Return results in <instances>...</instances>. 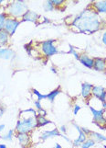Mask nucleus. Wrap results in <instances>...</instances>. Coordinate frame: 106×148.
<instances>
[{
    "mask_svg": "<svg viewBox=\"0 0 106 148\" xmlns=\"http://www.w3.org/2000/svg\"><path fill=\"white\" fill-rule=\"evenodd\" d=\"M102 20L100 15L90 6L75 17L72 22V26L80 30V32L92 34L102 28Z\"/></svg>",
    "mask_w": 106,
    "mask_h": 148,
    "instance_id": "obj_1",
    "label": "nucleus"
},
{
    "mask_svg": "<svg viewBox=\"0 0 106 148\" xmlns=\"http://www.w3.org/2000/svg\"><path fill=\"white\" fill-rule=\"evenodd\" d=\"M19 115H23V117H18V121L16 125L17 132H23V134H30L37 128V111L33 109L28 116H25L24 114L19 113Z\"/></svg>",
    "mask_w": 106,
    "mask_h": 148,
    "instance_id": "obj_2",
    "label": "nucleus"
},
{
    "mask_svg": "<svg viewBox=\"0 0 106 148\" xmlns=\"http://www.w3.org/2000/svg\"><path fill=\"white\" fill-rule=\"evenodd\" d=\"M28 9V8L26 2L23 0H18V1L10 2L7 5V8L5 9V13L8 15L10 18L18 19L19 18H22L23 15L26 13Z\"/></svg>",
    "mask_w": 106,
    "mask_h": 148,
    "instance_id": "obj_3",
    "label": "nucleus"
},
{
    "mask_svg": "<svg viewBox=\"0 0 106 148\" xmlns=\"http://www.w3.org/2000/svg\"><path fill=\"white\" fill-rule=\"evenodd\" d=\"M54 40H47L44 42H40V49H41V53L46 57H51V56L59 53V51L54 44Z\"/></svg>",
    "mask_w": 106,
    "mask_h": 148,
    "instance_id": "obj_4",
    "label": "nucleus"
},
{
    "mask_svg": "<svg viewBox=\"0 0 106 148\" xmlns=\"http://www.w3.org/2000/svg\"><path fill=\"white\" fill-rule=\"evenodd\" d=\"M20 23H21L20 20L7 17L6 23H5V26H4V30L9 34V36H12V35H14L15 32H16V30L20 25Z\"/></svg>",
    "mask_w": 106,
    "mask_h": 148,
    "instance_id": "obj_5",
    "label": "nucleus"
},
{
    "mask_svg": "<svg viewBox=\"0 0 106 148\" xmlns=\"http://www.w3.org/2000/svg\"><path fill=\"white\" fill-rule=\"evenodd\" d=\"M89 109L90 110L93 117V123H99L102 125H106V120L104 118V110L102 108L97 110L93 108L92 106L89 105Z\"/></svg>",
    "mask_w": 106,
    "mask_h": 148,
    "instance_id": "obj_6",
    "label": "nucleus"
},
{
    "mask_svg": "<svg viewBox=\"0 0 106 148\" xmlns=\"http://www.w3.org/2000/svg\"><path fill=\"white\" fill-rule=\"evenodd\" d=\"M56 136H60V137H63V138L68 141L69 143H72V141L70 140V138L66 135H64L62 134H60V132L57 129V128H54L53 130H50V131H44L41 132V134H40L39 138L41 141H46L49 138H52V137H56Z\"/></svg>",
    "mask_w": 106,
    "mask_h": 148,
    "instance_id": "obj_7",
    "label": "nucleus"
},
{
    "mask_svg": "<svg viewBox=\"0 0 106 148\" xmlns=\"http://www.w3.org/2000/svg\"><path fill=\"white\" fill-rule=\"evenodd\" d=\"M92 98L103 102L106 101V89L102 86H93L92 89Z\"/></svg>",
    "mask_w": 106,
    "mask_h": 148,
    "instance_id": "obj_8",
    "label": "nucleus"
},
{
    "mask_svg": "<svg viewBox=\"0 0 106 148\" xmlns=\"http://www.w3.org/2000/svg\"><path fill=\"white\" fill-rule=\"evenodd\" d=\"M40 18V15L36 13L33 10H30V9H28L26 13L23 15V17L21 18L20 21L21 22H26V21H28V22H32V23H35V24H38V20Z\"/></svg>",
    "mask_w": 106,
    "mask_h": 148,
    "instance_id": "obj_9",
    "label": "nucleus"
},
{
    "mask_svg": "<svg viewBox=\"0 0 106 148\" xmlns=\"http://www.w3.org/2000/svg\"><path fill=\"white\" fill-rule=\"evenodd\" d=\"M73 126L76 128V130L78 131V132H79V136H78V138L76 139V140H74L73 142H72V145L74 146V147H80V145H82V143H84L85 141H86V139H87V135L84 134V132L80 130V127H79L76 123H74L73 122Z\"/></svg>",
    "mask_w": 106,
    "mask_h": 148,
    "instance_id": "obj_10",
    "label": "nucleus"
},
{
    "mask_svg": "<svg viewBox=\"0 0 106 148\" xmlns=\"http://www.w3.org/2000/svg\"><path fill=\"white\" fill-rule=\"evenodd\" d=\"M17 139L19 143V145H21L23 148L26 147L30 145V134H23V132H17L16 134Z\"/></svg>",
    "mask_w": 106,
    "mask_h": 148,
    "instance_id": "obj_11",
    "label": "nucleus"
},
{
    "mask_svg": "<svg viewBox=\"0 0 106 148\" xmlns=\"http://www.w3.org/2000/svg\"><path fill=\"white\" fill-rule=\"evenodd\" d=\"M93 85L88 83V82H83L82 83V89H80V95L84 99H89L90 97L92 96V89Z\"/></svg>",
    "mask_w": 106,
    "mask_h": 148,
    "instance_id": "obj_12",
    "label": "nucleus"
},
{
    "mask_svg": "<svg viewBox=\"0 0 106 148\" xmlns=\"http://www.w3.org/2000/svg\"><path fill=\"white\" fill-rule=\"evenodd\" d=\"M79 61H80V64L85 66V67H87L89 69H92L93 68L94 58L90 57L89 55L85 54V53H80Z\"/></svg>",
    "mask_w": 106,
    "mask_h": 148,
    "instance_id": "obj_13",
    "label": "nucleus"
},
{
    "mask_svg": "<svg viewBox=\"0 0 106 148\" xmlns=\"http://www.w3.org/2000/svg\"><path fill=\"white\" fill-rule=\"evenodd\" d=\"M16 57V53L10 48H0V59L12 60Z\"/></svg>",
    "mask_w": 106,
    "mask_h": 148,
    "instance_id": "obj_14",
    "label": "nucleus"
},
{
    "mask_svg": "<svg viewBox=\"0 0 106 148\" xmlns=\"http://www.w3.org/2000/svg\"><path fill=\"white\" fill-rule=\"evenodd\" d=\"M93 69L98 71V72H104L106 70V60L100 57L94 58Z\"/></svg>",
    "mask_w": 106,
    "mask_h": 148,
    "instance_id": "obj_15",
    "label": "nucleus"
},
{
    "mask_svg": "<svg viewBox=\"0 0 106 148\" xmlns=\"http://www.w3.org/2000/svg\"><path fill=\"white\" fill-rule=\"evenodd\" d=\"M90 6L99 15L106 14V1H95L92 2Z\"/></svg>",
    "mask_w": 106,
    "mask_h": 148,
    "instance_id": "obj_16",
    "label": "nucleus"
},
{
    "mask_svg": "<svg viewBox=\"0 0 106 148\" xmlns=\"http://www.w3.org/2000/svg\"><path fill=\"white\" fill-rule=\"evenodd\" d=\"M36 121H37V128H40V127H44L48 124L52 123V121L47 119L46 116H44L42 114H38V113H37Z\"/></svg>",
    "mask_w": 106,
    "mask_h": 148,
    "instance_id": "obj_17",
    "label": "nucleus"
},
{
    "mask_svg": "<svg viewBox=\"0 0 106 148\" xmlns=\"http://www.w3.org/2000/svg\"><path fill=\"white\" fill-rule=\"evenodd\" d=\"M9 34L4 29L0 30V48H6L9 42Z\"/></svg>",
    "mask_w": 106,
    "mask_h": 148,
    "instance_id": "obj_18",
    "label": "nucleus"
},
{
    "mask_svg": "<svg viewBox=\"0 0 106 148\" xmlns=\"http://www.w3.org/2000/svg\"><path fill=\"white\" fill-rule=\"evenodd\" d=\"M90 138L92 139L95 143H103L106 142V136L100 134L97 132H92V134H90Z\"/></svg>",
    "mask_w": 106,
    "mask_h": 148,
    "instance_id": "obj_19",
    "label": "nucleus"
},
{
    "mask_svg": "<svg viewBox=\"0 0 106 148\" xmlns=\"http://www.w3.org/2000/svg\"><path fill=\"white\" fill-rule=\"evenodd\" d=\"M61 93V90H60V86H59V88L53 89L52 91H50V92L49 94H47V99L51 102V103H53L55 99L57 98V97Z\"/></svg>",
    "mask_w": 106,
    "mask_h": 148,
    "instance_id": "obj_20",
    "label": "nucleus"
},
{
    "mask_svg": "<svg viewBox=\"0 0 106 148\" xmlns=\"http://www.w3.org/2000/svg\"><path fill=\"white\" fill-rule=\"evenodd\" d=\"M15 130H9L5 135H0V138L3 139V140H6V141H12L13 140V137L15 135Z\"/></svg>",
    "mask_w": 106,
    "mask_h": 148,
    "instance_id": "obj_21",
    "label": "nucleus"
},
{
    "mask_svg": "<svg viewBox=\"0 0 106 148\" xmlns=\"http://www.w3.org/2000/svg\"><path fill=\"white\" fill-rule=\"evenodd\" d=\"M43 8L46 12H49V11H53V10L55 9L53 4H52V1L51 0H49V1H46L44 2L43 4Z\"/></svg>",
    "mask_w": 106,
    "mask_h": 148,
    "instance_id": "obj_22",
    "label": "nucleus"
},
{
    "mask_svg": "<svg viewBox=\"0 0 106 148\" xmlns=\"http://www.w3.org/2000/svg\"><path fill=\"white\" fill-rule=\"evenodd\" d=\"M95 143L92 139H90V138H87L86 141H85L84 143H82V145H80V148H90V147H92L95 145Z\"/></svg>",
    "mask_w": 106,
    "mask_h": 148,
    "instance_id": "obj_23",
    "label": "nucleus"
},
{
    "mask_svg": "<svg viewBox=\"0 0 106 148\" xmlns=\"http://www.w3.org/2000/svg\"><path fill=\"white\" fill-rule=\"evenodd\" d=\"M7 18V15L5 12H0V30L4 29L5 23Z\"/></svg>",
    "mask_w": 106,
    "mask_h": 148,
    "instance_id": "obj_24",
    "label": "nucleus"
},
{
    "mask_svg": "<svg viewBox=\"0 0 106 148\" xmlns=\"http://www.w3.org/2000/svg\"><path fill=\"white\" fill-rule=\"evenodd\" d=\"M32 93L35 95V96H37V98H38V100L40 101V100H42V99H47V95H43L39 92V91H38L36 88H32Z\"/></svg>",
    "mask_w": 106,
    "mask_h": 148,
    "instance_id": "obj_25",
    "label": "nucleus"
},
{
    "mask_svg": "<svg viewBox=\"0 0 106 148\" xmlns=\"http://www.w3.org/2000/svg\"><path fill=\"white\" fill-rule=\"evenodd\" d=\"M69 47H70V50L67 52V53H72L73 54V56L75 57V59L76 60H79L80 59V53L77 52L76 50H75V48L72 46V45H69Z\"/></svg>",
    "mask_w": 106,
    "mask_h": 148,
    "instance_id": "obj_26",
    "label": "nucleus"
},
{
    "mask_svg": "<svg viewBox=\"0 0 106 148\" xmlns=\"http://www.w3.org/2000/svg\"><path fill=\"white\" fill-rule=\"evenodd\" d=\"M52 1V4L55 8H58V9H60L63 5L65 4V1L64 0H51Z\"/></svg>",
    "mask_w": 106,
    "mask_h": 148,
    "instance_id": "obj_27",
    "label": "nucleus"
},
{
    "mask_svg": "<svg viewBox=\"0 0 106 148\" xmlns=\"http://www.w3.org/2000/svg\"><path fill=\"white\" fill-rule=\"evenodd\" d=\"M24 48H25V50L27 51V53H28V55H31V53H32V44H31V42H30L29 44H26L24 46Z\"/></svg>",
    "mask_w": 106,
    "mask_h": 148,
    "instance_id": "obj_28",
    "label": "nucleus"
},
{
    "mask_svg": "<svg viewBox=\"0 0 106 148\" xmlns=\"http://www.w3.org/2000/svg\"><path fill=\"white\" fill-rule=\"evenodd\" d=\"M80 110H82V107H80V105H78V104H75L74 107H73V114L77 115Z\"/></svg>",
    "mask_w": 106,
    "mask_h": 148,
    "instance_id": "obj_29",
    "label": "nucleus"
},
{
    "mask_svg": "<svg viewBox=\"0 0 106 148\" xmlns=\"http://www.w3.org/2000/svg\"><path fill=\"white\" fill-rule=\"evenodd\" d=\"M80 130H82L84 134L87 135V137L90 136V134H92V131H90L89 128H87V127H80Z\"/></svg>",
    "mask_w": 106,
    "mask_h": 148,
    "instance_id": "obj_30",
    "label": "nucleus"
},
{
    "mask_svg": "<svg viewBox=\"0 0 106 148\" xmlns=\"http://www.w3.org/2000/svg\"><path fill=\"white\" fill-rule=\"evenodd\" d=\"M59 131L60 132H62V134H67V126L66 125H62V126H60V128H59Z\"/></svg>",
    "mask_w": 106,
    "mask_h": 148,
    "instance_id": "obj_31",
    "label": "nucleus"
},
{
    "mask_svg": "<svg viewBox=\"0 0 106 148\" xmlns=\"http://www.w3.org/2000/svg\"><path fill=\"white\" fill-rule=\"evenodd\" d=\"M4 113H5V107L2 104H0V118L4 115Z\"/></svg>",
    "mask_w": 106,
    "mask_h": 148,
    "instance_id": "obj_32",
    "label": "nucleus"
},
{
    "mask_svg": "<svg viewBox=\"0 0 106 148\" xmlns=\"http://www.w3.org/2000/svg\"><path fill=\"white\" fill-rule=\"evenodd\" d=\"M102 42H103V43L106 46V29H105V32H103V37H102Z\"/></svg>",
    "mask_w": 106,
    "mask_h": 148,
    "instance_id": "obj_33",
    "label": "nucleus"
},
{
    "mask_svg": "<svg viewBox=\"0 0 106 148\" xmlns=\"http://www.w3.org/2000/svg\"><path fill=\"white\" fill-rule=\"evenodd\" d=\"M50 71H51V72H53L55 75H57L58 74V71H57V69H56V67H55V66H50Z\"/></svg>",
    "mask_w": 106,
    "mask_h": 148,
    "instance_id": "obj_34",
    "label": "nucleus"
},
{
    "mask_svg": "<svg viewBox=\"0 0 106 148\" xmlns=\"http://www.w3.org/2000/svg\"><path fill=\"white\" fill-rule=\"evenodd\" d=\"M5 127H6V126H5V124H0V132L5 130Z\"/></svg>",
    "mask_w": 106,
    "mask_h": 148,
    "instance_id": "obj_35",
    "label": "nucleus"
},
{
    "mask_svg": "<svg viewBox=\"0 0 106 148\" xmlns=\"http://www.w3.org/2000/svg\"><path fill=\"white\" fill-rule=\"evenodd\" d=\"M102 108L103 110H106V101H104V102H103V103H102Z\"/></svg>",
    "mask_w": 106,
    "mask_h": 148,
    "instance_id": "obj_36",
    "label": "nucleus"
},
{
    "mask_svg": "<svg viewBox=\"0 0 106 148\" xmlns=\"http://www.w3.org/2000/svg\"><path fill=\"white\" fill-rule=\"evenodd\" d=\"M54 148H62V146L60 145L59 144H56V145H55V147Z\"/></svg>",
    "mask_w": 106,
    "mask_h": 148,
    "instance_id": "obj_37",
    "label": "nucleus"
},
{
    "mask_svg": "<svg viewBox=\"0 0 106 148\" xmlns=\"http://www.w3.org/2000/svg\"><path fill=\"white\" fill-rule=\"evenodd\" d=\"M0 148H8L6 145H2V144H0Z\"/></svg>",
    "mask_w": 106,
    "mask_h": 148,
    "instance_id": "obj_38",
    "label": "nucleus"
},
{
    "mask_svg": "<svg viewBox=\"0 0 106 148\" xmlns=\"http://www.w3.org/2000/svg\"><path fill=\"white\" fill-rule=\"evenodd\" d=\"M3 4V0H0V5H2Z\"/></svg>",
    "mask_w": 106,
    "mask_h": 148,
    "instance_id": "obj_39",
    "label": "nucleus"
},
{
    "mask_svg": "<svg viewBox=\"0 0 106 148\" xmlns=\"http://www.w3.org/2000/svg\"><path fill=\"white\" fill-rule=\"evenodd\" d=\"M103 148H106V145H103Z\"/></svg>",
    "mask_w": 106,
    "mask_h": 148,
    "instance_id": "obj_40",
    "label": "nucleus"
}]
</instances>
